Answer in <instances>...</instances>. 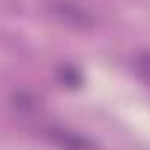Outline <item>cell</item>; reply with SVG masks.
I'll use <instances>...</instances> for the list:
<instances>
[{"mask_svg":"<svg viewBox=\"0 0 150 150\" xmlns=\"http://www.w3.org/2000/svg\"><path fill=\"white\" fill-rule=\"evenodd\" d=\"M44 9L56 24H62L68 30H91L94 27V15L77 0H47Z\"/></svg>","mask_w":150,"mask_h":150,"instance_id":"1","label":"cell"},{"mask_svg":"<svg viewBox=\"0 0 150 150\" xmlns=\"http://www.w3.org/2000/svg\"><path fill=\"white\" fill-rule=\"evenodd\" d=\"M44 138L50 144H56L59 150H97V144L91 138H86L83 132H74L68 127H47L44 129Z\"/></svg>","mask_w":150,"mask_h":150,"instance_id":"2","label":"cell"},{"mask_svg":"<svg viewBox=\"0 0 150 150\" xmlns=\"http://www.w3.org/2000/svg\"><path fill=\"white\" fill-rule=\"evenodd\" d=\"M12 106H15V112H21V115H35V112H38V97L30 94V91H15V94H12Z\"/></svg>","mask_w":150,"mask_h":150,"instance_id":"3","label":"cell"},{"mask_svg":"<svg viewBox=\"0 0 150 150\" xmlns=\"http://www.w3.org/2000/svg\"><path fill=\"white\" fill-rule=\"evenodd\" d=\"M132 62H135L132 68L138 71V77H144V80L150 83V56H147V53H138V56H135Z\"/></svg>","mask_w":150,"mask_h":150,"instance_id":"4","label":"cell"},{"mask_svg":"<svg viewBox=\"0 0 150 150\" xmlns=\"http://www.w3.org/2000/svg\"><path fill=\"white\" fill-rule=\"evenodd\" d=\"M59 77H62V80H71V88L80 86V74L74 71V68H59Z\"/></svg>","mask_w":150,"mask_h":150,"instance_id":"5","label":"cell"}]
</instances>
